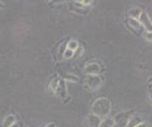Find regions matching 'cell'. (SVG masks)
I'll list each match as a JSON object with an SVG mask.
<instances>
[{"mask_svg":"<svg viewBox=\"0 0 152 127\" xmlns=\"http://www.w3.org/2000/svg\"><path fill=\"white\" fill-rule=\"evenodd\" d=\"M92 114L98 116L101 119H106L111 110V102L106 97L96 99L91 105Z\"/></svg>","mask_w":152,"mask_h":127,"instance_id":"1","label":"cell"},{"mask_svg":"<svg viewBox=\"0 0 152 127\" xmlns=\"http://www.w3.org/2000/svg\"><path fill=\"white\" fill-rule=\"evenodd\" d=\"M102 83V78L100 75H87L84 80L85 88L93 91L100 87Z\"/></svg>","mask_w":152,"mask_h":127,"instance_id":"2","label":"cell"},{"mask_svg":"<svg viewBox=\"0 0 152 127\" xmlns=\"http://www.w3.org/2000/svg\"><path fill=\"white\" fill-rule=\"evenodd\" d=\"M133 116V111H124L114 117V122L120 127H126Z\"/></svg>","mask_w":152,"mask_h":127,"instance_id":"3","label":"cell"},{"mask_svg":"<svg viewBox=\"0 0 152 127\" xmlns=\"http://www.w3.org/2000/svg\"><path fill=\"white\" fill-rule=\"evenodd\" d=\"M84 71L87 75H100L103 72V67L98 63H88L84 68Z\"/></svg>","mask_w":152,"mask_h":127,"instance_id":"4","label":"cell"},{"mask_svg":"<svg viewBox=\"0 0 152 127\" xmlns=\"http://www.w3.org/2000/svg\"><path fill=\"white\" fill-rule=\"evenodd\" d=\"M55 95L60 98L62 101L69 95L68 93V88H66V81L64 79H60V81L58 83V86H57L56 89H55V92H54Z\"/></svg>","mask_w":152,"mask_h":127,"instance_id":"5","label":"cell"},{"mask_svg":"<svg viewBox=\"0 0 152 127\" xmlns=\"http://www.w3.org/2000/svg\"><path fill=\"white\" fill-rule=\"evenodd\" d=\"M141 25L142 26V28L146 30V31H152V21L150 19V17L148 15V13L146 12L142 11V15H140L139 19Z\"/></svg>","mask_w":152,"mask_h":127,"instance_id":"6","label":"cell"},{"mask_svg":"<svg viewBox=\"0 0 152 127\" xmlns=\"http://www.w3.org/2000/svg\"><path fill=\"white\" fill-rule=\"evenodd\" d=\"M127 24H128V27H129L132 30L137 31V32H139V31H141L142 30H145L144 28H142V26L141 25L140 21L137 20V19H133V18L129 17L127 19Z\"/></svg>","mask_w":152,"mask_h":127,"instance_id":"7","label":"cell"},{"mask_svg":"<svg viewBox=\"0 0 152 127\" xmlns=\"http://www.w3.org/2000/svg\"><path fill=\"white\" fill-rule=\"evenodd\" d=\"M88 122L90 127H99L102 122V119L94 114H89L88 116Z\"/></svg>","mask_w":152,"mask_h":127,"instance_id":"8","label":"cell"},{"mask_svg":"<svg viewBox=\"0 0 152 127\" xmlns=\"http://www.w3.org/2000/svg\"><path fill=\"white\" fill-rule=\"evenodd\" d=\"M16 122V118L13 114H9L8 116L5 117L3 120V127H10L12 126L13 123Z\"/></svg>","mask_w":152,"mask_h":127,"instance_id":"9","label":"cell"},{"mask_svg":"<svg viewBox=\"0 0 152 127\" xmlns=\"http://www.w3.org/2000/svg\"><path fill=\"white\" fill-rule=\"evenodd\" d=\"M142 11L141 10L140 8H137V7H135V8H132L131 10L129 11V12H128V15H129V17L130 18H133V19H139V17H140V15H142Z\"/></svg>","mask_w":152,"mask_h":127,"instance_id":"10","label":"cell"},{"mask_svg":"<svg viewBox=\"0 0 152 127\" xmlns=\"http://www.w3.org/2000/svg\"><path fill=\"white\" fill-rule=\"evenodd\" d=\"M59 81H60V78H59V77H57V76H55V77H53V78L51 79V81H50V84H49V90H50L51 93H53V94H54L55 89H56L57 86H58Z\"/></svg>","mask_w":152,"mask_h":127,"instance_id":"11","label":"cell"},{"mask_svg":"<svg viewBox=\"0 0 152 127\" xmlns=\"http://www.w3.org/2000/svg\"><path fill=\"white\" fill-rule=\"evenodd\" d=\"M114 124H115V122H114L113 119H111V118H106V119L102 120L99 127H113Z\"/></svg>","mask_w":152,"mask_h":127,"instance_id":"12","label":"cell"},{"mask_svg":"<svg viewBox=\"0 0 152 127\" xmlns=\"http://www.w3.org/2000/svg\"><path fill=\"white\" fill-rule=\"evenodd\" d=\"M142 120L140 119V117L138 116H132V118L130 119L129 122H128V124L126 127H135L136 125H138L139 123H141Z\"/></svg>","mask_w":152,"mask_h":127,"instance_id":"13","label":"cell"},{"mask_svg":"<svg viewBox=\"0 0 152 127\" xmlns=\"http://www.w3.org/2000/svg\"><path fill=\"white\" fill-rule=\"evenodd\" d=\"M66 49H69L75 52V51L79 49V43L76 40H70L69 41L68 45H66Z\"/></svg>","mask_w":152,"mask_h":127,"instance_id":"14","label":"cell"},{"mask_svg":"<svg viewBox=\"0 0 152 127\" xmlns=\"http://www.w3.org/2000/svg\"><path fill=\"white\" fill-rule=\"evenodd\" d=\"M64 80H65V81L71 82V83H77L79 81V78L76 76V75L68 74V75H66V76L64 77Z\"/></svg>","mask_w":152,"mask_h":127,"instance_id":"15","label":"cell"},{"mask_svg":"<svg viewBox=\"0 0 152 127\" xmlns=\"http://www.w3.org/2000/svg\"><path fill=\"white\" fill-rule=\"evenodd\" d=\"M74 53H75L74 51L70 50L69 49H66L63 53V56L65 59H70V58H72V56H74Z\"/></svg>","mask_w":152,"mask_h":127,"instance_id":"16","label":"cell"},{"mask_svg":"<svg viewBox=\"0 0 152 127\" xmlns=\"http://www.w3.org/2000/svg\"><path fill=\"white\" fill-rule=\"evenodd\" d=\"M76 3L83 7H87V6H89L90 4L92 3V1H90V0H79V1H77Z\"/></svg>","mask_w":152,"mask_h":127,"instance_id":"17","label":"cell"},{"mask_svg":"<svg viewBox=\"0 0 152 127\" xmlns=\"http://www.w3.org/2000/svg\"><path fill=\"white\" fill-rule=\"evenodd\" d=\"M145 38L148 42H152V31H145Z\"/></svg>","mask_w":152,"mask_h":127,"instance_id":"18","label":"cell"},{"mask_svg":"<svg viewBox=\"0 0 152 127\" xmlns=\"http://www.w3.org/2000/svg\"><path fill=\"white\" fill-rule=\"evenodd\" d=\"M71 101V96H69V95H68V96H66L65 99H64V100H63V102L65 103V105H66V103H68V102H69Z\"/></svg>","mask_w":152,"mask_h":127,"instance_id":"19","label":"cell"},{"mask_svg":"<svg viewBox=\"0 0 152 127\" xmlns=\"http://www.w3.org/2000/svg\"><path fill=\"white\" fill-rule=\"evenodd\" d=\"M148 93H149L150 100L152 102V84H149V86H148Z\"/></svg>","mask_w":152,"mask_h":127,"instance_id":"20","label":"cell"},{"mask_svg":"<svg viewBox=\"0 0 152 127\" xmlns=\"http://www.w3.org/2000/svg\"><path fill=\"white\" fill-rule=\"evenodd\" d=\"M135 127H147V123H145V122H141V123L136 125Z\"/></svg>","mask_w":152,"mask_h":127,"instance_id":"21","label":"cell"},{"mask_svg":"<svg viewBox=\"0 0 152 127\" xmlns=\"http://www.w3.org/2000/svg\"><path fill=\"white\" fill-rule=\"evenodd\" d=\"M45 127H56V124H55V122H50V123L46 124Z\"/></svg>","mask_w":152,"mask_h":127,"instance_id":"22","label":"cell"},{"mask_svg":"<svg viewBox=\"0 0 152 127\" xmlns=\"http://www.w3.org/2000/svg\"><path fill=\"white\" fill-rule=\"evenodd\" d=\"M10 127H21V125H20V123H19V122H15V123H13L12 126H10Z\"/></svg>","mask_w":152,"mask_h":127,"instance_id":"23","label":"cell"},{"mask_svg":"<svg viewBox=\"0 0 152 127\" xmlns=\"http://www.w3.org/2000/svg\"><path fill=\"white\" fill-rule=\"evenodd\" d=\"M4 3L2 2V1H0V9H1V8H4Z\"/></svg>","mask_w":152,"mask_h":127,"instance_id":"24","label":"cell"},{"mask_svg":"<svg viewBox=\"0 0 152 127\" xmlns=\"http://www.w3.org/2000/svg\"><path fill=\"white\" fill-rule=\"evenodd\" d=\"M148 83H149V84H152V78H150V79L148 80Z\"/></svg>","mask_w":152,"mask_h":127,"instance_id":"25","label":"cell"}]
</instances>
